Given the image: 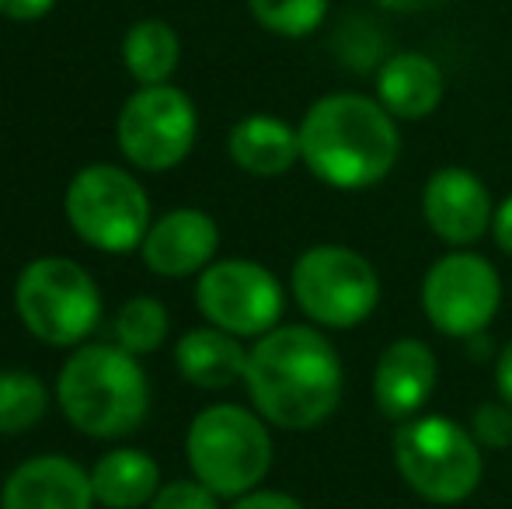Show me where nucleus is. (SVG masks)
I'll return each mask as SVG.
<instances>
[{
	"label": "nucleus",
	"mask_w": 512,
	"mask_h": 509,
	"mask_svg": "<svg viewBox=\"0 0 512 509\" xmlns=\"http://www.w3.org/2000/svg\"><path fill=\"white\" fill-rule=\"evenodd\" d=\"M244 384L265 422L314 429L342 401V360L317 328L276 325L248 349Z\"/></svg>",
	"instance_id": "obj_1"
},
{
	"label": "nucleus",
	"mask_w": 512,
	"mask_h": 509,
	"mask_svg": "<svg viewBox=\"0 0 512 509\" xmlns=\"http://www.w3.org/2000/svg\"><path fill=\"white\" fill-rule=\"evenodd\" d=\"M401 136L394 116L366 95H328L300 123V161L331 189H370L398 164Z\"/></svg>",
	"instance_id": "obj_2"
},
{
	"label": "nucleus",
	"mask_w": 512,
	"mask_h": 509,
	"mask_svg": "<svg viewBox=\"0 0 512 509\" xmlns=\"http://www.w3.org/2000/svg\"><path fill=\"white\" fill-rule=\"evenodd\" d=\"M56 398L81 433L115 440L147 419L150 384L140 360L122 346H81L63 363Z\"/></svg>",
	"instance_id": "obj_3"
},
{
	"label": "nucleus",
	"mask_w": 512,
	"mask_h": 509,
	"mask_svg": "<svg viewBox=\"0 0 512 509\" xmlns=\"http://www.w3.org/2000/svg\"><path fill=\"white\" fill-rule=\"evenodd\" d=\"M394 468L425 503L453 506L474 496L485 475L481 443L446 415H415L394 433Z\"/></svg>",
	"instance_id": "obj_4"
},
{
	"label": "nucleus",
	"mask_w": 512,
	"mask_h": 509,
	"mask_svg": "<svg viewBox=\"0 0 512 509\" xmlns=\"http://www.w3.org/2000/svg\"><path fill=\"white\" fill-rule=\"evenodd\" d=\"M192 475L220 499H241L258 489L272 468V436L255 412L241 405H213L189 426Z\"/></svg>",
	"instance_id": "obj_5"
},
{
	"label": "nucleus",
	"mask_w": 512,
	"mask_h": 509,
	"mask_svg": "<svg viewBox=\"0 0 512 509\" xmlns=\"http://www.w3.org/2000/svg\"><path fill=\"white\" fill-rule=\"evenodd\" d=\"M14 307L35 339L49 346H77L98 328L102 293L74 258L46 255L28 262L18 276Z\"/></svg>",
	"instance_id": "obj_6"
},
{
	"label": "nucleus",
	"mask_w": 512,
	"mask_h": 509,
	"mask_svg": "<svg viewBox=\"0 0 512 509\" xmlns=\"http://www.w3.org/2000/svg\"><path fill=\"white\" fill-rule=\"evenodd\" d=\"M67 220L98 252H133L150 231V199L129 171L91 164L67 185Z\"/></svg>",
	"instance_id": "obj_7"
},
{
	"label": "nucleus",
	"mask_w": 512,
	"mask_h": 509,
	"mask_svg": "<svg viewBox=\"0 0 512 509\" xmlns=\"http://www.w3.org/2000/svg\"><path fill=\"white\" fill-rule=\"evenodd\" d=\"M293 297L314 325L356 328L377 311L380 276L345 245H314L293 265Z\"/></svg>",
	"instance_id": "obj_8"
},
{
	"label": "nucleus",
	"mask_w": 512,
	"mask_h": 509,
	"mask_svg": "<svg viewBox=\"0 0 512 509\" xmlns=\"http://www.w3.org/2000/svg\"><path fill=\"white\" fill-rule=\"evenodd\" d=\"M502 304V279L488 258L450 252L432 262L422 283V307L432 328L450 339L481 335Z\"/></svg>",
	"instance_id": "obj_9"
},
{
	"label": "nucleus",
	"mask_w": 512,
	"mask_h": 509,
	"mask_svg": "<svg viewBox=\"0 0 512 509\" xmlns=\"http://www.w3.org/2000/svg\"><path fill=\"white\" fill-rule=\"evenodd\" d=\"M196 105L171 84H147L119 112V147L143 171H168L196 143Z\"/></svg>",
	"instance_id": "obj_10"
},
{
	"label": "nucleus",
	"mask_w": 512,
	"mask_h": 509,
	"mask_svg": "<svg viewBox=\"0 0 512 509\" xmlns=\"http://www.w3.org/2000/svg\"><path fill=\"white\" fill-rule=\"evenodd\" d=\"M199 311L209 325L237 335V339H262L283 318V286L265 265L248 258H227L203 269L196 286Z\"/></svg>",
	"instance_id": "obj_11"
},
{
	"label": "nucleus",
	"mask_w": 512,
	"mask_h": 509,
	"mask_svg": "<svg viewBox=\"0 0 512 509\" xmlns=\"http://www.w3.org/2000/svg\"><path fill=\"white\" fill-rule=\"evenodd\" d=\"M422 217L439 241L453 248H467L481 241V234L492 227L495 206L485 182L467 168H439L425 182Z\"/></svg>",
	"instance_id": "obj_12"
},
{
	"label": "nucleus",
	"mask_w": 512,
	"mask_h": 509,
	"mask_svg": "<svg viewBox=\"0 0 512 509\" xmlns=\"http://www.w3.org/2000/svg\"><path fill=\"white\" fill-rule=\"evenodd\" d=\"M140 248L150 272L182 279L213 265V255L220 248V231H216V220L209 213L185 206V210H171L157 224H150Z\"/></svg>",
	"instance_id": "obj_13"
},
{
	"label": "nucleus",
	"mask_w": 512,
	"mask_h": 509,
	"mask_svg": "<svg viewBox=\"0 0 512 509\" xmlns=\"http://www.w3.org/2000/svg\"><path fill=\"white\" fill-rule=\"evenodd\" d=\"M436 356L422 339H394L373 370L377 408L394 422H408L436 391Z\"/></svg>",
	"instance_id": "obj_14"
},
{
	"label": "nucleus",
	"mask_w": 512,
	"mask_h": 509,
	"mask_svg": "<svg viewBox=\"0 0 512 509\" xmlns=\"http://www.w3.org/2000/svg\"><path fill=\"white\" fill-rule=\"evenodd\" d=\"M95 503L91 475L60 454L32 457L14 468L0 496V509H91Z\"/></svg>",
	"instance_id": "obj_15"
},
{
	"label": "nucleus",
	"mask_w": 512,
	"mask_h": 509,
	"mask_svg": "<svg viewBox=\"0 0 512 509\" xmlns=\"http://www.w3.org/2000/svg\"><path fill=\"white\" fill-rule=\"evenodd\" d=\"M443 70L425 53H398L377 74V102L394 119H425L443 102Z\"/></svg>",
	"instance_id": "obj_16"
},
{
	"label": "nucleus",
	"mask_w": 512,
	"mask_h": 509,
	"mask_svg": "<svg viewBox=\"0 0 512 509\" xmlns=\"http://www.w3.org/2000/svg\"><path fill=\"white\" fill-rule=\"evenodd\" d=\"M227 150L248 175L279 178L300 161V129L276 116H248L230 129Z\"/></svg>",
	"instance_id": "obj_17"
},
{
	"label": "nucleus",
	"mask_w": 512,
	"mask_h": 509,
	"mask_svg": "<svg viewBox=\"0 0 512 509\" xmlns=\"http://www.w3.org/2000/svg\"><path fill=\"white\" fill-rule=\"evenodd\" d=\"M178 374L189 384L206 387V391H220L237 381H244L248 370V349L237 342V335L223 332V328H192L178 339L175 346Z\"/></svg>",
	"instance_id": "obj_18"
},
{
	"label": "nucleus",
	"mask_w": 512,
	"mask_h": 509,
	"mask_svg": "<svg viewBox=\"0 0 512 509\" xmlns=\"http://www.w3.org/2000/svg\"><path fill=\"white\" fill-rule=\"evenodd\" d=\"M91 489L105 509H140L161 489V468L143 450H112L91 471Z\"/></svg>",
	"instance_id": "obj_19"
},
{
	"label": "nucleus",
	"mask_w": 512,
	"mask_h": 509,
	"mask_svg": "<svg viewBox=\"0 0 512 509\" xmlns=\"http://www.w3.org/2000/svg\"><path fill=\"white\" fill-rule=\"evenodd\" d=\"M178 35L168 21H136L133 28L122 39V60H126V70L136 77V81L147 88V84H168V77L175 74L178 67Z\"/></svg>",
	"instance_id": "obj_20"
},
{
	"label": "nucleus",
	"mask_w": 512,
	"mask_h": 509,
	"mask_svg": "<svg viewBox=\"0 0 512 509\" xmlns=\"http://www.w3.org/2000/svg\"><path fill=\"white\" fill-rule=\"evenodd\" d=\"M49 408L46 384L28 370H0V436H18L39 426Z\"/></svg>",
	"instance_id": "obj_21"
},
{
	"label": "nucleus",
	"mask_w": 512,
	"mask_h": 509,
	"mask_svg": "<svg viewBox=\"0 0 512 509\" xmlns=\"http://www.w3.org/2000/svg\"><path fill=\"white\" fill-rule=\"evenodd\" d=\"M115 346H122L133 356H147L168 339V311L154 297H133L115 314Z\"/></svg>",
	"instance_id": "obj_22"
},
{
	"label": "nucleus",
	"mask_w": 512,
	"mask_h": 509,
	"mask_svg": "<svg viewBox=\"0 0 512 509\" xmlns=\"http://www.w3.org/2000/svg\"><path fill=\"white\" fill-rule=\"evenodd\" d=\"M255 21L272 35L304 39L328 14V0H248Z\"/></svg>",
	"instance_id": "obj_23"
},
{
	"label": "nucleus",
	"mask_w": 512,
	"mask_h": 509,
	"mask_svg": "<svg viewBox=\"0 0 512 509\" xmlns=\"http://www.w3.org/2000/svg\"><path fill=\"white\" fill-rule=\"evenodd\" d=\"M471 433L481 447H492V450L512 447V405H506L502 398L478 405L471 415Z\"/></svg>",
	"instance_id": "obj_24"
},
{
	"label": "nucleus",
	"mask_w": 512,
	"mask_h": 509,
	"mask_svg": "<svg viewBox=\"0 0 512 509\" xmlns=\"http://www.w3.org/2000/svg\"><path fill=\"white\" fill-rule=\"evenodd\" d=\"M216 499L220 496L213 489L192 478V482H171L157 489V496L150 499V509H216Z\"/></svg>",
	"instance_id": "obj_25"
},
{
	"label": "nucleus",
	"mask_w": 512,
	"mask_h": 509,
	"mask_svg": "<svg viewBox=\"0 0 512 509\" xmlns=\"http://www.w3.org/2000/svg\"><path fill=\"white\" fill-rule=\"evenodd\" d=\"M234 509H304V503L286 492H269V489H251L234 503Z\"/></svg>",
	"instance_id": "obj_26"
},
{
	"label": "nucleus",
	"mask_w": 512,
	"mask_h": 509,
	"mask_svg": "<svg viewBox=\"0 0 512 509\" xmlns=\"http://www.w3.org/2000/svg\"><path fill=\"white\" fill-rule=\"evenodd\" d=\"M56 0H0V14L11 21H35L53 11Z\"/></svg>",
	"instance_id": "obj_27"
},
{
	"label": "nucleus",
	"mask_w": 512,
	"mask_h": 509,
	"mask_svg": "<svg viewBox=\"0 0 512 509\" xmlns=\"http://www.w3.org/2000/svg\"><path fill=\"white\" fill-rule=\"evenodd\" d=\"M492 234H495V245H499L506 255H512V196H506L499 206H495Z\"/></svg>",
	"instance_id": "obj_28"
},
{
	"label": "nucleus",
	"mask_w": 512,
	"mask_h": 509,
	"mask_svg": "<svg viewBox=\"0 0 512 509\" xmlns=\"http://www.w3.org/2000/svg\"><path fill=\"white\" fill-rule=\"evenodd\" d=\"M495 387H499V398L512 405V339L502 346L499 363H495Z\"/></svg>",
	"instance_id": "obj_29"
},
{
	"label": "nucleus",
	"mask_w": 512,
	"mask_h": 509,
	"mask_svg": "<svg viewBox=\"0 0 512 509\" xmlns=\"http://www.w3.org/2000/svg\"><path fill=\"white\" fill-rule=\"evenodd\" d=\"M384 7H391V11H405V14H411V11H425V7H436L439 0H380Z\"/></svg>",
	"instance_id": "obj_30"
}]
</instances>
